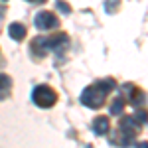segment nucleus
I'll list each match as a JSON object with an SVG mask.
<instances>
[{
  "mask_svg": "<svg viewBox=\"0 0 148 148\" xmlns=\"http://www.w3.org/2000/svg\"><path fill=\"white\" fill-rule=\"evenodd\" d=\"M123 107H125V101H123V99H116V101L113 103V107H111V113L113 114H121Z\"/></svg>",
  "mask_w": 148,
  "mask_h": 148,
  "instance_id": "obj_7",
  "label": "nucleus"
},
{
  "mask_svg": "<svg viewBox=\"0 0 148 148\" xmlns=\"http://www.w3.org/2000/svg\"><path fill=\"white\" fill-rule=\"evenodd\" d=\"M138 119H140V121L144 123V121H146L148 116H146V113H144V111H138Z\"/></svg>",
  "mask_w": 148,
  "mask_h": 148,
  "instance_id": "obj_9",
  "label": "nucleus"
},
{
  "mask_svg": "<svg viewBox=\"0 0 148 148\" xmlns=\"http://www.w3.org/2000/svg\"><path fill=\"white\" fill-rule=\"evenodd\" d=\"M57 8H59L61 12H69V6H67V4H63V2H57Z\"/></svg>",
  "mask_w": 148,
  "mask_h": 148,
  "instance_id": "obj_8",
  "label": "nucleus"
},
{
  "mask_svg": "<svg viewBox=\"0 0 148 148\" xmlns=\"http://www.w3.org/2000/svg\"><path fill=\"white\" fill-rule=\"evenodd\" d=\"M93 130H95V134H105L109 130V121L105 116H97L93 121Z\"/></svg>",
  "mask_w": 148,
  "mask_h": 148,
  "instance_id": "obj_5",
  "label": "nucleus"
},
{
  "mask_svg": "<svg viewBox=\"0 0 148 148\" xmlns=\"http://www.w3.org/2000/svg\"><path fill=\"white\" fill-rule=\"evenodd\" d=\"M32 101H34L38 107H42V109H49V107L56 105L57 95L51 87H47V85H38L34 91H32Z\"/></svg>",
  "mask_w": 148,
  "mask_h": 148,
  "instance_id": "obj_1",
  "label": "nucleus"
},
{
  "mask_svg": "<svg viewBox=\"0 0 148 148\" xmlns=\"http://www.w3.org/2000/svg\"><path fill=\"white\" fill-rule=\"evenodd\" d=\"M105 101V93L97 87V85H93L89 89H85L83 95H81V103L85 105V107H89V109H99Z\"/></svg>",
  "mask_w": 148,
  "mask_h": 148,
  "instance_id": "obj_2",
  "label": "nucleus"
},
{
  "mask_svg": "<svg viewBox=\"0 0 148 148\" xmlns=\"http://www.w3.org/2000/svg\"><path fill=\"white\" fill-rule=\"evenodd\" d=\"M8 34H10V38H14V40H22L24 36H26V26L20 22H12L10 26H8Z\"/></svg>",
  "mask_w": 148,
  "mask_h": 148,
  "instance_id": "obj_4",
  "label": "nucleus"
},
{
  "mask_svg": "<svg viewBox=\"0 0 148 148\" xmlns=\"http://www.w3.org/2000/svg\"><path fill=\"white\" fill-rule=\"evenodd\" d=\"M57 18L51 12H40L36 16V28L38 30H49V28H56Z\"/></svg>",
  "mask_w": 148,
  "mask_h": 148,
  "instance_id": "obj_3",
  "label": "nucleus"
},
{
  "mask_svg": "<svg viewBox=\"0 0 148 148\" xmlns=\"http://www.w3.org/2000/svg\"><path fill=\"white\" fill-rule=\"evenodd\" d=\"M136 148H148V142H140V144H136Z\"/></svg>",
  "mask_w": 148,
  "mask_h": 148,
  "instance_id": "obj_10",
  "label": "nucleus"
},
{
  "mask_svg": "<svg viewBox=\"0 0 148 148\" xmlns=\"http://www.w3.org/2000/svg\"><path fill=\"white\" fill-rule=\"evenodd\" d=\"M10 77L8 75H4V73H0V95H4V93L10 89Z\"/></svg>",
  "mask_w": 148,
  "mask_h": 148,
  "instance_id": "obj_6",
  "label": "nucleus"
}]
</instances>
